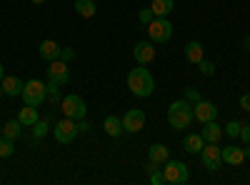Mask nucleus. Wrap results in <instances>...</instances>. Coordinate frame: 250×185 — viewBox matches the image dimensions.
Listing matches in <instances>:
<instances>
[{
    "label": "nucleus",
    "instance_id": "obj_1",
    "mask_svg": "<svg viewBox=\"0 0 250 185\" xmlns=\"http://www.w3.org/2000/svg\"><path fill=\"white\" fill-rule=\"evenodd\" d=\"M128 88L135 98H150L155 93V78L145 65H138L128 73Z\"/></svg>",
    "mask_w": 250,
    "mask_h": 185
},
{
    "label": "nucleus",
    "instance_id": "obj_2",
    "mask_svg": "<svg viewBox=\"0 0 250 185\" xmlns=\"http://www.w3.org/2000/svg\"><path fill=\"white\" fill-rule=\"evenodd\" d=\"M193 120H195V115H193V103H188L185 98L170 103V108H168V123H170V128L185 130V128H190Z\"/></svg>",
    "mask_w": 250,
    "mask_h": 185
},
{
    "label": "nucleus",
    "instance_id": "obj_3",
    "mask_svg": "<svg viewBox=\"0 0 250 185\" xmlns=\"http://www.w3.org/2000/svg\"><path fill=\"white\" fill-rule=\"evenodd\" d=\"M45 95H48V85L43 83V80H28L25 88H23V103L25 105H33V108H40L45 103Z\"/></svg>",
    "mask_w": 250,
    "mask_h": 185
},
{
    "label": "nucleus",
    "instance_id": "obj_4",
    "mask_svg": "<svg viewBox=\"0 0 250 185\" xmlns=\"http://www.w3.org/2000/svg\"><path fill=\"white\" fill-rule=\"evenodd\" d=\"M163 175H165V183H170V185H185L190 180V170H188V165L180 160H165L163 163Z\"/></svg>",
    "mask_w": 250,
    "mask_h": 185
},
{
    "label": "nucleus",
    "instance_id": "obj_5",
    "mask_svg": "<svg viewBox=\"0 0 250 185\" xmlns=\"http://www.w3.org/2000/svg\"><path fill=\"white\" fill-rule=\"evenodd\" d=\"M145 28H148V35L155 45H163L173 38V23L168 18H153V23L145 25Z\"/></svg>",
    "mask_w": 250,
    "mask_h": 185
},
{
    "label": "nucleus",
    "instance_id": "obj_6",
    "mask_svg": "<svg viewBox=\"0 0 250 185\" xmlns=\"http://www.w3.org/2000/svg\"><path fill=\"white\" fill-rule=\"evenodd\" d=\"M60 110L65 118H73V120H80V118H85L88 108H85V100H83L80 95H65L60 100Z\"/></svg>",
    "mask_w": 250,
    "mask_h": 185
},
{
    "label": "nucleus",
    "instance_id": "obj_7",
    "mask_svg": "<svg viewBox=\"0 0 250 185\" xmlns=\"http://www.w3.org/2000/svg\"><path fill=\"white\" fill-rule=\"evenodd\" d=\"M53 135H55V140L60 143V145H68V143H73V140H75V135H78V120L62 115V120H58V123H55Z\"/></svg>",
    "mask_w": 250,
    "mask_h": 185
},
{
    "label": "nucleus",
    "instance_id": "obj_8",
    "mask_svg": "<svg viewBox=\"0 0 250 185\" xmlns=\"http://www.w3.org/2000/svg\"><path fill=\"white\" fill-rule=\"evenodd\" d=\"M200 160H203V168L208 170H220L223 168V148H218V143H205L203 150H200Z\"/></svg>",
    "mask_w": 250,
    "mask_h": 185
},
{
    "label": "nucleus",
    "instance_id": "obj_9",
    "mask_svg": "<svg viewBox=\"0 0 250 185\" xmlns=\"http://www.w3.org/2000/svg\"><path fill=\"white\" fill-rule=\"evenodd\" d=\"M70 80V70H68V63L65 60H53L48 65V83H55V85H68Z\"/></svg>",
    "mask_w": 250,
    "mask_h": 185
},
{
    "label": "nucleus",
    "instance_id": "obj_10",
    "mask_svg": "<svg viewBox=\"0 0 250 185\" xmlns=\"http://www.w3.org/2000/svg\"><path fill=\"white\" fill-rule=\"evenodd\" d=\"M133 58H135V63L138 65H148V63H153L155 60V43L153 40H140V43H135V48H133Z\"/></svg>",
    "mask_w": 250,
    "mask_h": 185
},
{
    "label": "nucleus",
    "instance_id": "obj_11",
    "mask_svg": "<svg viewBox=\"0 0 250 185\" xmlns=\"http://www.w3.org/2000/svg\"><path fill=\"white\" fill-rule=\"evenodd\" d=\"M120 120H123V130H128V133H140L145 128V113L140 108L128 110L125 118H120Z\"/></svg>",
    "mask_w": 250,
    "mask_h": 185
},
{
    "label": "nucleus",
    "instance_id": "obj_12",
    "mask_svg": "<svg viewBox=\"0 0 250 185\" xmlns=\"http://www.w3.org/2000/svg\"><path fill=\"white\" fill-rule=\"evenodd\" d=\"M193 115H195V120L208 123V120H215L218 118V108L213 105L210 100H198L195 105H193Z\"/></svg>",
    "mask_w": 250,
    "mask_h": 185
},
{
    "label": "nucleus",
    "instance_id": "obj_13",
    "mask_svg": "<svg viewBox=\"0 0 250 185\" xmlns=\"http://www.w3.org/2000/svg\"><path fill=\"white\" fill-rule=\"evenodd\" d=\"M0 85H3V93H5V95H10V98L23 95V88H25V83H23V80H20L18 75H5Z\"/></svg>",
    "mask_w": 250,
    "mask_h": 185
},
{
    "label": "nucleus",
    "instance_id": "obj_14",
    "mask_svg": "<svg viewBox=\"0 0 250 185\" xmlns=\"http://www.w3.org/2000/svg\"><path fill=\"white\" fill-rule=\"evenodd\" d=\"M200 135H203L205 143H220V138H223V125H218L215 120H208V123H203Z\"/></svg>",
    "mask_w": 250,
    "mask_h": 185
},
{
    "label": "nucleus",
    "instance_id": "obj_15",
    "mask_svg": "<svg viewBox=\"0 0 250 185\" xmlns=\"http://www.w3.org/2000/svg\"><path fill=\"white\" fill-rule=\"evenodd\" d=\"M203 145H205V140H203L200 133H188L185 140H183V150H185V153H190V155H200Z\"/></svg>",
    "mask_w": 250,
    "mask_h": 185
},
{
    "label": "nucleus",
    "instance_id": "obj_16",
    "mask_svg": "<svg viewBox=\"0 0 250 185\" xmlns=\"http://www.w3.org/2000/svg\"><path fill=\"white\" fill-rule=\"evenodd\" d=\"M223 163H228V165H243V163H245L243 148H238V145H225V148H223Z\"/></svg>",
    "mask_w": 250,
    "mask_h": 185
},
{
    "label": "nucleus",
    "instance_id": "obj_17",
    "mask_svg": "<svg viewBox=\"0 0 250 185\" xmlns=\"http://www.w3.org/2000/svg\"><path fill=\"white\" fill-rule=\"evenodd\" d=\"M60 50H62V48L55 43V40H43V43H40V48H38L40 58L48 60V63H53V60H58V58H60Z\"/></svg>",
    "mask_w": 250,
    "mask_h": 185
},
{
    "label": "nucleus",
    "instance_id": "obj_18",
    "mask_svg": "<svg viewBox=\"0 0 250 185\" xmlns=\"http://www.w3.org/2000/svg\"><path fill=\"white\" fill-rule=\"evenodd\" d=\"M203 58H205V48L198 43V40H190V43L185 45V60H188V63H193V65H198Z\"/></svg>",
    "mask_w": 250,
    "mask_h": 185
},
{
    "label": "nucleus",
    "instance_id": "obj_19",
    "mask_svg": "<svg viewBox=\"0 0 250 185\" xmlns=\"http://www.w3.org/2000/svg\"><path fill=\"white\" fill-rule=\"evenodd\" d=\"M18 120L23 123V128H33L35 123L40 120L38 108H33V105H23V108H20V113H18Z\"/></svg>",
    "mask_w": 250,
    "mask_h": 185
},
{
    "label": "nucleus",
    "instance_id": "obj_20",
    "mask_svg": "<svg viewBox=\"0 0 250 185\" xmlns=\"http://www.w3.org/2000/svg\"><path fill=\"white\" fill-rule=\"evenodd\" d=\"M148 160H153V163H158V165H163L165 160H170V150L165 148V145H160V143H155V145L148 148Z\"/></svg>",
    "mask_w": 250,
    "mask_h": 185
},
{
    "label": "nucleus",
    "instance_id": "obj_21",
    "mask_svg": "<svg viewBox=\"0 0 250 185\" xmlns=\"http://www.w3.org/2000/svg\"><path fill=\"white\" fill-rule=\"evenodd\" d=\"M150 10L155 13V18H168L175 10V3H173V0H153Z\"/></svg>",
    "mask_w": 250,
    "mask_h": 185
},
{
    "label": "nucleus",
    "instance_id": "obj_22",
    "mask_svg": "<svg viewBox=\"0 0 250 185\" xmlns=\"http://www.w3.org/2000/svg\"><path fill=\"white\" fill-rule=\"evenodd\" d=\"M103 130H105V135H110V138H118L123 133V120L115 118V115H108L105 123H103Z\"/></svg>",
    "mask_w": 250,
    "mask_h": 185
},
{
    "label": "nucleus",
    "instance_id": "obj_23",
    "mask_svg": "<svg viewBox=\"0 0 250 185\" xmlns=\"http://www.w3.org/2000/svg\"><path fill=\"white\" fill-rule=\"evenodd\" d=\"M75 13L80 15V18H93L95 13H98V5L93 3V0H75Z\"/></svg>",
    "mask_w": 250,
    "mask_h": 185
},
{
    "label": "nucleus",
    "instance_id": "obj_24",
    "mask_svg": "<svg viewBox=\"0 0 250 185\" xmlns=\"http://www.w3.org/2000/svg\"><path fill=\"white\" fill-rule=\"evenodd\" d=\"M20 133H23V123H20L18 118H15V120H8L5 125H3V135H5V138H10V140L20 138Z\"/></svg>",
    "mask_w": 250,
    "mask_h": 185
},
{
    "label": "nucleus",
    "instance_id": "obj_25",
    "mask_svg": "<svg viewBox=\"0 0 250 185\" xmlns=\"http://www.w3.org/2000/svg\"><path fill=\"white\" fill-rule=\"evenodd\" d=\"M48 130H50V125H48V118H45V120H38L35 125H33V138H35V140L45 138V135H48Z\"/></svg>",
    "mask_w": 250,
    "mask_h": 185
},
{
    "label": "nucleus",
    "instance_id": "obj_26",
    "mask_svg": "<svg viewBox=\"0 0 250 185\" xmlns=\"http://www.w3.org/2000/svg\"><path fill=\"white\" fill-rule=\"evenodd\" d=\"M13 153H15L13 140H10V138H5V135H0V158H10Z\"/></svg>",
    "mask_w": 250,
    "mask_h": 185
},
{
    "label": "nucleus",
    "instance_id": "obj_27",
    "mask_svg": "<svg viewBox=\"0 0 250 185\" xmlns=\"http://www.w3.org/2000/svg\"><path fill=\"white\" fill-rule=\"evenodd\" d=\"M225 130V135H230V138H238L240 135V128H243V123H238V120H230V123H228V125H223Z\"/></svg>",
    "mask_w": 250,
    "mask_h": 185
},
{
    "label": "nucleus",
    "instance_id": "obj_28",
    "mask_svg": "<svg viewBox=\"0 0 250 185\" xmlns=\"http://www.w3.org/2000/svg\"><path fill=\"white\" fill-rule=\"evenodd\" d=\"M198 70L203 73V75H208V78H210V75H215V65L210 63V60H200V63H198Z\"/></svg>",
    "mask_w": 250,
    "mask_h": 185
},
{
    "label": "nucleus",
    "instance_id": "obj_29",
    "mask_svg": "<svg viewBox=\"0 0 250 185\" xmlns=\"http://www.w3.org/2000/svg\"><path fill=\"white\" fill-rule=\"evenodd\" d=\"M153 18H155V13H153L150 8H143V10L138 13V20H140L143 25H150V23H153Z\"/></svg>",
    "mask_w": 250,
    "mask_h": 185
},
{
    "label": "nucleus",
    "instance_id": "obj_30",
    "mask_svg": "<svg viewBox=\"0 0 250 185\" xmlns=\"http://www.w3.org/2000/svg\"><path fill=\"white\" fill-rule=\"evenodd\" d=\"M58 88H60V85H55V83H48V98H50V103H53V105H60V93H58Z\"/></svg>",
    "mask_w": 250,
    "mask_h": 185
},
{
    "label": "nucleus",
    "instance_id": "obj_31",
    "mask_svg": "<svg viewBox=\"0 0 250 185\" xmlns=\"http://www.w3.org/2000/svg\"><path fill=\"white\" fill-rule=\"evenodd\" d=\"M185 100H188V103H193V105H195V103H198V100H203V98H200L198 88H188V90H185Z\"/></svg>",
    "mask_w": 250,
    "mask_h": 185
},
{
    "label": "nucleus",
    "instance_id": "obj_32",
    "mask_svg": "<svg viewBox=\"0 0 250 185\" xmlns=\"http://www.w3.org/2000/svg\"><path fill=\"white\" fill-rule=\"evenodd\" d=\"M150 185H165V175H163V170L150 173Z\"/></svg>",
    "mask_w": 250,
    "mask_h": 185
},
{
    "label": "nucleus",
    "instance_id": "obj_33",
    "mask_svg": "<svg viewBox=\"0 0 250 185\" xmlns=\"http://www.w3.org/2000/svg\"><path fill=\"white\" fill-rule=\"evenodd\" d=\"M73 58H75V50H73V48H62V50H60V60H65V63H70Z\"/></svg>",
    "mask_w": 250,
    "mask_h": 185
},
{
    "label": "nucleus",
    "instance_id": "obj_34",
    "mask_svg": "<svg viewBox=\"0 0 250 185\" xmlns=\"http://www.w3.org/2000/svg\"><path fill=\"white\" fill-rule=\"evenodd\" d=\"M243 143H245V145H250V125H243L240 128V135H238Z\"/></svg>",
    "mask_w": 250,
    "mask_h": 185
},
{
    "label": "nucleus",
    "instance_id": "obj_35",
    "mask_svg": "<svg viewBox=\"0 0 250 185\" xmlns=\"http://www.w3.org/2000/svg\"><path fill=\"white\" fill-rule=\"evenodd\" d=\"M88 130H90V123L85 118H80L78 120V133H88Z\"/></svg>",
    "mask_w": 250,
    "mask_h": 185
},
{
    "label": "nucleus",
    "instance_id": "obj_36",
    "mask_svg": "<svg viewBox=\"0 0 250 185\" xmlns=\"http://www.w3.org/2000/svg\"><path fill=\"white\" fill-rule=\"evenodd\" d=\"M240 108H243V110H248V113H250V93H245V95H243V98H240Z\"/></svg>",
    "mask_w": 250,
    "mask_h": 185
},
{
    "label": "nucleus",
    "instance_id": "obj_37",
    "mask_svg": "<svg viewBox=\"0 0 250 185\" xmlns=\"http://www.w3.org/2000/svg\"><path fill=\"white\" fill-rule=\"evenodd\" d=\"M243 48L250 53V35H245V38H243Z\"/></svg>",
    "mask_w": 250,
    "mask_h": 185
},
{
    "label": "nucleus",
    "instance_id": "obj_38",
    "mask_svg": "<svg viewBox=\"0 0 250 185\" xmlns=\"http://www.w3.org/2000/svg\"><path fill=\"white\" fill-rule=\"evenodd\" d=\"M3 78H5V70H3V65H0V83H3Z\"/></svg>",
    "mask_w": 250,
    "mask_h": 185
},
{
    "label": "nucleus",
    "instance_id": "obj_39",
    "mask_svg": "<svg viewBox=\"0 0 250 185\" xmlns=\"http://www.w3.org/2000/svg\"><path fill=\"white\" fill-rule=\"evenodd\" d=\"M243 153H245V158H250V148H243Z\"/></svg>",
    "mask_w": 250,
    "mask_h": 185
},
{
    "label": "nucleus",
    "instance_id": "obj_40",
    "mask_svg": "<svg viewBox=\"0 0 250 185\" xmlns=\"http://www.w3.org/2000/svg\"><path fill=\"white\" fill-rule=\"evenodd\" d=\"M30 3H35V5H40V3H45V0H30Z\"/></svg>",
    "mask_w": 250,
    "mask_h": 185
},
{
    "label": "nucleus",
    "instance_id": "obj_41",
    "mask_svg": "<svg viewBox=\"0 0 250 185\" xmlns=\"http://www.w3.org/2000/svg\"><path fill=\"white\" fill-rule=\"evenodd\" d=\"M0 98H3V85H0Z\"/></svg>",
    "mask_w": 250,
    "mask_h": 185
},
{
    "label": "nucleus",
    "instance_id": "obj_42",
    "mask_svg": "<svg viewBox=\"0 0 250 185\" xmlns=\"http://www.w3.org/2000/svg\"><path fill=\"white\" fill-rule=\"evenodd\" d=\"M0 135H3V125H0Z\"/></svg>",
    "mask_w": 250,
    "mask_h": 185
}]
</instances>
